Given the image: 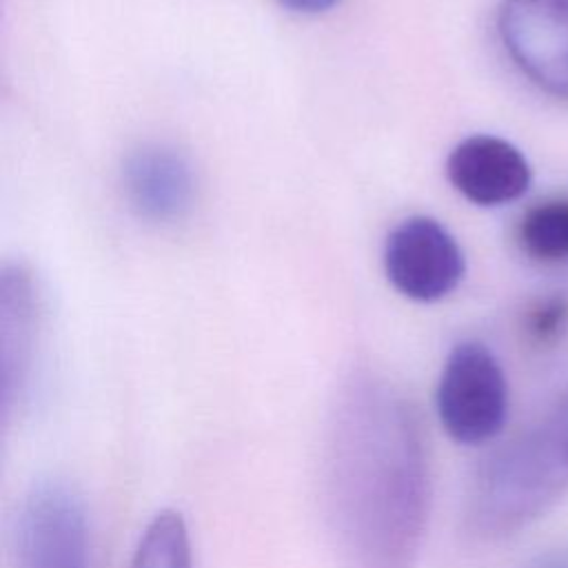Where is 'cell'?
<instances>
[{
	"mask_svg": "<svg viewBox=\"0 0 568 568\" xmlns=\"http://www.w3.org/2000/svg\"><path fill=\"white\" fill-rule=\"evenodd\" d=\"M324 501L346 568H413L428 517V457L415 408L379 382H353L333 410Z\"/></svg>",
	"mask_w": 568,
	"mask_h": 568,
	"instance_id": "1",
	"label": "cell"
},
{
	"mask_svg": "<svg viewBox=\"0 0 568 568\" xmlns=\"http://www.w3.org/2000/svg\"><path fill=\"white\" fill-rule=\"evenodd\" d=\"M568 493V393L526 433L479 468L468 504L470 526L506 537L550 510Z\"/></svg>",
	"mask_w": 568,
	"mask_h": 568,
	"instance_id": "2",
	"label": "cell"
},
{
	"mask_svg": "<svg viewBox=\"0 0 568 568\" xmlns=\"http://www.w3.org/2000/svg\"><path fill=\"white\" fill-rule=\"evenodd\" d=\"M435 406L450 439L477 446L493 439L508 417L506 375L488 346L466 339L448 353Z\"/></svg>",
	"mask_w": 568,
	"mask_h": 568,
	"instance_id": "3",
	"label": "cell"
},
{
	"mask_svg": "<svg viewBox=\"0 0 568 568\" xmlns=\"http://www.w3.org/2000/svg\"><path fill=\"white\" fill-rule=\"evenodd\" d=\"M16 568H91L87 513L60 479H42L20 501L13 528Z\"/></svg>",
	"mask_w": 568,
	"mask_h": 568,
	"instance_id": "4",
	"label": "cell"
},
{
	"mask_svg": "<svg viewBox=\"0 0 568 568\" xmlns=\"http://www.w3.org/2000/svg\"><path fill=\"white\" fill-rule=\"evenodd\" d=\"M497 31L532 84L568 100V0H504Z\"/></svg>",
	"mask_w": 568,
	"mask_h": 568,
	"instance_id": "5",
	"label": "cell"
},
{
	"mask_svg": "<svg viewBox=\"0 0 568 568\" xmlns=\"http://www.w3.org/2000/svg\"><path fill=\"white\" fill-rule=\"evenodd\" d=\"M384 271L408 300L437 302L453 293L466 273L464 251L437 220L413 215L386 237Z\"/></svg>",
	"mask_w": 568,
	"mask_h": 568,
	"instance_id": "6",
	"label": "cell"
},
{
	"mask_svg": "<svg viewBox=\"0 0 568 568\" xmlns=\"http://www.w3.org/2000/svg\"><path fill=\"white\" fill-rule=\"evenodd\" d=\"M448 182L477 206H501L519 200L532 180L524 153L495 135L462 140L446 160Z\"/></svg>",
	"mask_w": 568,
	"mask_h": 568,
	"instance_id": "7",
	"label": "cell"
},
{
	"mask_svg": "<svg viewBox=\"0 0 568 568\" xmlns=\"http://www.w3.org/2000/svg\"><path fill=\"white\" fill-rule=\"evenodd\" d=\"M129 206L149 222H178L195 202V173L184 153L166 144H142L122 166Z\"/></svg>",
	"mask_w": 568,
	"mask_h": 568,
	"instance_id": "8",
	"label": "cell"
},
{
	"mask_svg": "<svg viewBox=\"0 0 568 568\" xmlns=\"http://www.w3.org/2000/svg\"><path fill=\"white\" fill-rule=\"evenodd\" d=\"M131 568H193L189 530L180 513L160 510L144 528Z\"/></svg>",
	"mask_w": 568,
	"mask_h": 568,
	"instance_id": "9",
	"label": "cell"
},
{
	"mask_svg": "<svg viewBox=\"0 0 568 568\" xmlns=\"http://www.w3.org/2000/svg\"><path fill=\"white\" fill-rule=\"evenodd\" d=\"M521 248L541 262L568 260V202H544L519 222Z\"/></svg>",
	"mask_w": 568,
	"mask_h": 568,
	"instance_id": "10",
	"label": "cell"
},
{
	"mask_svg": "<svg viewBox=\"0 0 568 568\" xmlns=\"http://www.w3.org/2000/svg\"><path fill=\"white\" fill-rule=\"evenodd\" d=\"M566 326H568V297L564 295L541 302L528 317V331L541 344L555 342L566 331Z\"/></svg>",
	"mask_w": 568,
	"mask_h": 568,
	"instance_id": "11",
	"label": "cell"
},
{
	"mask_svg": "<svg viewBox=\"0 0 568 568\" xmlns=\"http://www.w3.org/2000/svg\"><path fill=\"white\" fill-rule=\"evenodd\" d=\"M284 9L293 11V13H304V16H315V13H324L328 9H333L335 4H339L342 0H277Z\"/></svg>",
	"mask_w": 568,
	"mask_h": 568,
	"instance_id": "12",
	"label": "cell"
}]
</instances>
